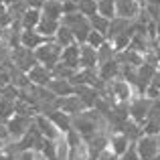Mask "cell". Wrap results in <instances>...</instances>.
I'll return each instance as SVG.
<instances>
[{
    "mask_svg": "<svg viewBox=\"0 0 160 160\" xmlns=\"http://www.w3.org/2000/svg\"><path fill=\"white\" fill-rule=\"evenodd\" d=\"M49 91L55 95V98H67V95H75V85L69 81V79H51L49 81Z\"/></svg>",
    "mask_w": 160,
    "mask_h": 160,
    "instance_id": "cell-13",
    "label": "cell"
},
{
    "mask_svg": "<svg viewBox=\"0 0 160 160\" xmlns=\"http://www.w3.org/2000/svg\"><path fill=\"white\" fill-rule=\"evenodd\" d=\"M61 24H63V27H67L71 32H73L75 43H79V45H85V43H87V37H89V32L93 31V28H91L89 18H87L85 14H81V12L63 14Z\"/></svg>",
    "mask_w": 160,
    "mask_h": 160,
    "instance_id": "cell-1",
    "label": "cell"
},
{
    "mask_svg": "<svg viewBox=\"0 0 160 160\" xmlns=\"http://www.w3.org/2000/svg\"><path fill=\"white\" fill-rule=\"evenodd\" d=\"M98 14H102L108 20H113L116 18V0H98Z\"/></svg>",
    "mask_w": 160,
    "mask_h": 160,
    "instance_id": "cell-22",
    "label": "cell"
},
{
    "mask_svg": "<svg viewBox=\"0 0 160 160\" xmlns=\"http://www.w3.org/2000/svg\"><path fill=\"white\" fill-rule=\"evenodd\" d=\"M12 116H14V99L0 95V120H2V124H6Z\"/></svg>",
    "mask_w": 160,
    "mask_h": 160,
    "instance_id": "cell-23",
    "label": "cell"
},
{
    "mask_svg": "<svg viewBox=\"0 0 160 160\" xmlns=\"http://www.w3.org/2000/svg\"><path fill=\"white\" fill-rule=\"evenodd\" d=\"M16 2H22V0H4L6 6H12V4H16Z\"/></svg>",
    "mask_w": 160,
    "mask_h": 160,
    "instance_id": "cell-34",
    "label": "cell"
},
{
    "mask_svg": "<svg viewBox=\"0 0 160 160\" xmlns=\"http://www.w3.org/2000/svg\"><path fill=\"white\" fill-rule=\"evenodd\" d=\"M49 118H51V122L59 128V132H61V134H67L71 130V122H73V118H71L69 113L61 112V109H55V112L49 113Z\"/></svg>",
    "mask_w": 160,
    "mask_h": 160,
    "instance_id": "cell-17",
    "label": "cell"
},
{
    "mask_svg": "<svg viewBox=\"0 0 160 160\" xmlns=\"http://www.w3.org/2000/svg\"><path fill=\"white\" fill-rule=\"evenodd\" d=\"M130 144H132V142H130L122 132H113L112 136H109V150L120 158L124 156V152L130 148Z\"/></svg>",
    "mask_w": 160,
    "mask_h": 160,
    "instance_id": "cell-16",
    "label": "cell"
},
{
    "mask_svg": "<svg viewBox=\"0 0 160 160\" xmlns=\"http://www.w3.org/2000/svg\"><path fill=\"white\" fill-rule=\"evenodd\" d=\"M41 14H43L45 18L59 20V22H61V18H63V4L59 2V0H47L45 6L41 8Z\"/></svg>",
    "mask_w": 160,
    "mask_h": 160,
    "instance_id": "cell-18",
    "label": "cell"
},
{
    "mask_svg": "<svg viewBox=\"0 0 160 160\" xmlns=\"http://www.w3.org/2000/svg\"><path fill=\"white\" fill-rule=\"evenodd\" d=\"M136 148H138V154H140L142 160H152L160 154V148H158V138L156 136H144L136 142Z\"/></svg>",
    "mask_w": 160,
    "mask_h": 160,
    "instance_id": "cell-7",
    "label": "cell"
},
{
    "mask_svg": "<svg viewBox=\"0 0 160 160\" xmlns=\"http://www.w3.org/2000/svg\"><path fill=\"white\" fill-rule=\"evenodd\" d=\"M45 2H47V0H27L28 8H37V10H41V8L45 6Z\"/></svg>",
    "mask_w": 160,
    "mask_h": 160,
    "instance_id": "cell-33",
    "label": "cell"
},
{
    "mask_svg": "<svg viewBox=\"0 0 160 160\" xmlns=\"http://www.w3.org/2000/svg\"><path fill=\"white\" fill-rule=\"evenodd\" d=\"M39 20H41V10H37V8H28V10L24 12L22 16H20L22 31H27V28H37Z\"/></svg>",
    "mask_w": 160,
    "mask_h": 160,
    "instance_id": "cell-20",
    "label": "cell"
},
{
    "mask_svg": "<svg viewBox=\"0 0 160 160\" xmlns=\"http://www.w3.org/2000/svg\"><path fill=\"white\" fill-rule=\"evenodd\" d=\"M77 73L75 69H71V67H67V65H63V63H57V65L53 67V77L55 79H73V75Z\"/></svg>",
    "mask_w": 160,
    "mask_h": 160,
    "instance_id": "cell-26",
    "label": "cell"
},
{
    "mask_svg": "<svg viewBox=\"0 0 160 160\" xmlns=\"http://www.w3.org/2000/svg\"><path fill=\"white\" fill-rule=\"evenodd\" d=\"M116 55H118V51L113 49V45L109 43V41H106V43L98 49V67L102 65V63H108V61H112V59H116Z\"/></svg>",
    "mask_w": 160,
    "mask_h": 160,
    "instance_id": "cell-21",
    "label": "cell"
},
{
    "mask_svg": "<svg viewBox=\"0 0 160 160\" xmlns=\"http://www.w3.org/2000/svg\"><path fill=\"white\" fill-rule=\"evenodd\" d=\"M59 2H61V4H63V2H69V0H59Z\"/></svg>",
    "mask_w": 160,
    "mask_h": 160,
    "instance_id": "cell-35",
    "label": "cell"
},
{
    "mask_svg": "<svg viewBox=\"0 0 160 160\" xmlns=\"http://www.w3.org/2000/svg\"><path fill=\"white\" fill-rule=\"evenodd\" d=\"M6 85H10V69H8L6 61H4L2 65H0V91Z\"/></svg>",
    "mask_w": 160,
    "mask_h": 160,
    "instance_id": "cell-29",
    "label": "cell"
},
{
    "mask_svg": "<svg viewBox=\"0 0 160 160\" xmlns=\"http://www.w3.org/2000/svg\"><path fill=\"white\" fill-rule=\"evenodd\" d=\"M28 81H31V85H41V87H47L49 81L53 79V71L47 69L45 65H35L31 71H28Z\"/></svg>",
    "mask_w": 160,
    "mask_h": 160,
    "instance_id": "cell-10",
    "label": "cell"
},
{
    "mask_svg": "<svg viewBox=\"0 0 160 160\" xmlns=\"http://www.w3.org/2000/svg\"><path fill=\"white\" fill-rule=\"evenodd\" d=\"M53 39H55V43H59V45H61L63 49L75 43V37H73V32H71V31H69L67 27H63V24L59 27V31L55 32V37H53Z\"/></svg>",
    "mask_w": 160,
    "mask_h": 160,
    "instance_id": "cell-24",
    "label": "cell"
},
{
    "mask_svg": "<svg viewBox=\"0 0 160 160\" xmlns=\"http://www.w3.org/2000/svg\"><path fill=\"white\" fill-rule=\"evenodd\" d=\"M77 4H79V12L85 14L87 18L98 14V0H77Z\"/></svg>",
    "mask_w": 160,
    "mask_h": 160,
    "instance_id": "cell-25",
    "label": "cell"
},
{
    "mask_svg": "<svg viewBox=\"0 0 160 160\" xmlns=\"http://www.w3.org/2000/svg\"><path fill=\"white\" fill-rule=\"evenodd\" d=\"M10 142V136H8V132H6V126H0V152H2L4 148H6V144Z\"/></svg>",
    "mask_w": 160,
    "mask_h": 160,
    "instance_id": "cell-31",
    "label": "cell"
},
{
    "mask_svg": "<svg viewBox=\"0 0 160 160\" xmlns=\"http://www.w3.org/2000/svg\"><path fill=\"white\" fill-rule=\"evenodd\" d=\"M158 73H160V65H158Z\"/></svg>",
    "mask_w": 160,
    "mask_h": 160,
    "instance_id": "cell-37",
    "label": "cell"
},
{
    "mask_svg": "<svg viewBox=\"0 0 160 160\" xmlns=\"http://www.w3.org/2000/svg\"><path fill=\"white\" fill-rule=\"evenodd\" d=\"M120 160H142V158H140V154H138L136 144H130V148L124 152V156H122Z\"/></svg>",
    "mask_w": 160,
    "mask_h": 160,
    "instance_id": "cell-30",
    "label": "cell"
},
{
    "mask_svg": "<svg viewBox=\"0 0 160 160\" xmlns=\"http://www.w3.org/2000/svg\"><path fill=\"white\" fill-rule=\"evenodd\" d=\"M61 53H63V47L59 43H55V39H49L47 43L41 45L35 51L37 61H39L41 65H45L47 69H51V71H53V67L61 61Z\"/></svg>",
    "mask_w": 160,
    "mask_h": 160,
    "instance_id": "cell-2",
    "label": "cell"
},
{
    "mask_svg": "<svg viewBox=\"0 0 160 160\" xmlns=\"http://www.w3.org/2000/svg\"><path fill=\"white\" fill-rule=\"evenodd\" d=\"M47 37H43L41 32H37L35 28H27V31L20 32V45L27 49H31V51H37V49L41 47V45L47 43Z\"/></svg>",
    "mask_w": 160,
    "mask_h": 160,
    "instance_id": "cell-12",
    "label": "cell"
},
{
    "mask_svg": "<svg viewBox=\"0 0 160 160\" xmlns=\"http://www.w3.org/2000/svg\"><path fill=\"white\" fill-rule=\"evenodd\" d=\"M79 69H98V49L79 45Z\"/></svg>",
    "mask_w": 160,
    "mask_h": 160,
    "instance_id": "cell-11",
    "label": "cell"
},
{
    "mask_svg": "<svg viewBox=\"0 0 160 160\" xmlns=\"http://www.w3.org/2000/svg\"><path fill=\"white\" fill-rule=\"evenodd\" d=\"M89 22H91V28H93V31H98V32H102V35L108 37V31H109V20L108 18H103L102 14H95V16L89 18Z\"/></svg>",
    "mask_w": 160,
    "mask_h": 160,
    "instance_id": "cell-27",
    "label": "cell"
},
{
    "mask_svg": "<svg viewBox=\"0 0 160 160\" xmlns=\"http://www.w3.org/2000/svg\"><path fill=\"white\" fill-rule=\"evenodd\" d=\"M16 160H35V152H32V150L18 152V154H16Z\"/></svg>",
    "mask_w": 160,
    "mask_h": 160,
    "instance_id": "cell-32",
    "label": "cell"
},
{
    "mask_svg": "<svg viewBox=\"0 0 160 160\" xmlns=\"http://www.w3.org/2000/svg\"><path fill=\"white\" fill-rule=\"evenodd\" d=\"M152 108H154V102L150 98H146V95H136V98H132V102H130V120H134L136 124L144 126V122H146V118L150 116Z\"/></svg>",
    "mask_w": 160,
    "mask_h": 160,
    "instance_id": "cell-4",
    "label": "cell"
},
{
    "mask_svg": "<svg viewBox=\"0 0 160 160\" xmlns=\"http://www.w3.org/2000/svg\"><path fill=\"white\" fill-rule=\"evenodd\" d=\"M59 27H61V22H59V20L45 18V16L41 14V20H39V24H37L35 31H37V32H41L43 37H47V39H53L55 32L59 31Z\"/></svg>",
    "mask_w": 160,
    "mask_h": 160,
    "instance_id": "cell-19",
    "label": "cell"
},
{
    "mask_svg": "<svg viewBox=\"0 0 160 160\" xmlns=\"http://www.w3.org/2000/svg\"><path fill=\"white\" fill-rule=\"evenodd\" d=\"M142 4L138 0H116V16L126 20L138 18V14L142 12Z\"/></svg>",
    "mask_w": 160,
    "mask_h": 160,
    "instance_id": "cell-8",
    "label": "cell"
},
{
    "mask_svg": "<svg viewBox=\"0 0 160 160\" xmlns=\"http://www.w3.org/2000/svg\"><path fill=\"white\" fill-rule=\"evenodd\" d=\"M59 63H63V65L79 71V43H73V45H69V47L63 49L61 61H59Z\"/></svg>",
    "mask_w": 160,
    "mask_h": 160,
    "instance_id": "cell-15",
    "label": "cell"
},
{
    "mask_svg": "<svg viewBox=\"0 0 160 160\" xmlns=\"http://www.w3.org/2000/svg\"><path fill=\"white\" fill-rule=\"evenodd\" d=\"M120 71H122V65L118 59H112L108 63H102L98 67V77L102 81H112V79H118L120 77Z\"/></svg>",
    "mask_w": 160,
    "mask_h": 160,
    "instance_id": "cell-14",
    "label": "cell"
},
{
    "mask_svg": "<svg viewBox=\"0 0 160 160\" xmlns=\"http://www.w3.org/2000/svg\"><path fill=\"white\" fill-rule=\"evenodd\" d=\"M0 4H4V0H0Z\"/></svg>",
    "mask_w": 160,
    "mask_h": 160,
    "instance_id": "cell-36",
    "label": "cell"
},
{
    "mask_svg": "<svg viewBox=\"0 0 160 160\" xmlns=\"http://www.w3.org/2000/svg\"><path fill=\"white\" fill-rule=\"evenodd\" d=\"M32 120H35V118H31V116H18V113H14V116L4 124V126H6L8 136H10V140L12 142H18L20 138L31 130Z\"/></svg>",
    "mask_w": 160,
    "mask_h": 160,
    "instance_id": "cell-5",
    "label": "cell"
},
{
    "mask_svg": "<svg viewBox=\"0 0 160 160\" xmlns=\"http://www.w3.org/2000/svg\"><path fill=\"white\" fill-rule=\"evenodd\" d=\"M106 41H108V37L102 35V32H98V31H91L89 37H87V45H89V47H93V49H99L103 43H106Z\"/></svg>",
    "mask_w": 160,
    "mask_h": 160,
    "instance_id": "cell-28",
    "label": "cell"
},
{
    "mask_svg": "<svg viewBox=\"0 0 160 160\" xmlns=\"http://www.w3.org/2000/svg\"><path fill=\"white\" fill-rule=\"evenodd\" d=\"M55 108L61 109V112L69 113L71 118L79 116V113H83L87 109V106L81 102V98L79 95H67V98H57L55 99Z\"/></svg>",
    "mask_w": 160,
    "mask_h": 160,
    "instance_id": "cell-6",
    "label": "cell"
},
{
    "mask_svg": "<svg viewBox=\"0 0 160 160\" xmlns=\"http://www.w3.org/2000/svg\"><path fill=\"white\" fill-rule=\"evenodd\" d=\"M35 126L39 128V132L43 134V138H47V140H59V138L63 136V134L59 132V128L51 122V118L43 116V113H37L35 116Z\"/></svg>",
    "mask_w": 160,
    "mask_h": 160,
    "instance_id": "cell-9",
    "label": "cell"
},
{
    "mask_svg": "<svg viewBox=\"0 0 160 160\" xmlns=\"http://www.w3.org/2000/svg\"><path fill=\"white\" fill-rule=\"evenodd\" d=\"M10 63L16 67V69H20L22 73H28V71L32 69L35 65H39V61H37V55L35 51H31V49H27V47H16V49H12L10 51Z\"/></svg>",
    "mask_w": 160,
    "mask_h": 160,
    "instance_id": "cell-3",
    "label": "cell"
},
{
    "mask_svg": "<svg viewBox=\"0 0 160 160\" xmlns=\"http://www.w3.org/2000/svg\"><path fill=\"white\" fill-rule=\"evenodd\" d=\"M0 126H2V120H0Z\"/></svg>",
    "mask_w": 160,
    "mask_h": 160,
    "instance_id": "cell-38",
    "label": "cell"
}]
</instances>
